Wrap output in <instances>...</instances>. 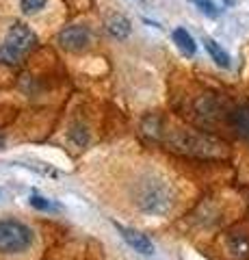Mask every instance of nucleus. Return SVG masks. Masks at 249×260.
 I'll use <instances>...</instances> for the list:
<instances>
[{"label":"nucleus","mask_w":249,"mask_h":260,"mask_svg":"<svg viewBox=\"0 0 249 260\" xmlns=\"http://www.w3.org/2000/svg\"><path fill=\"white\" fill-rule=\"evenodd\" d=\"M132 198L136 208L148 215H165L171 208V191L167 189L163 180H156L150 176L136 182Z\"/></svg>","instance_id":"nucleus-1"},{"label":"nucleus","mask_w":249,"mask_h":260,"mask_svg":"<svg viewBox=\"0 0 249 260\" xmlns=\"http://www.w3.org/2000/svg\"><path fill=\"white\" fill-rule=\"evenodd\" d=\"M35 48V35L26 24L15 22L0 46V63H18L26 52Z\"/></svg>","instance_id":"nucleus-2"},{"label":"nucleus","mask_w":249,"mask_h":260,"mask_svg":"<svg viewBox=\"0 0 249 260\" xmlns=\"http://www.w3.org/2000/svg\"><path fill=\"white\" fill-rule=\"evenodd\" d=\"M33 245V230L13 219L0 221V254H22Z\"/></svg>","instance_id":"nucleus-3"},{"label":"nucleus","mask_w":249,"mask_h":260,"mask_svg":"<svg viewBox=\"0 0 249 260\" xmlns=\"http://www.w3.org/2000/svg\"><path fill=\"white\" fill-rule=\"evenodd\" d=\"M57 39L65 50L78 52V50H85L91 44V30L87 26H65L59 32Z\"/></svg>","instance_id":"nucleus-4"},{"label":"nucleus","mask_w":249,"mask_h":260,"mask_svg":"<svg viewBox=\"0 0 249 260\" xmlns=\"http://www.w3.org/2000/svg\"><path fill=\"white\" fill-rule=\"evenodd\" d=\"M115 228H117V232L122 234V239L134 251H139V254H143V256H152V254H154V243H152L146 234L136 232V230H132V228H124L122 223H117V221H115Z\"/></svg>","instance_id":"nucleus-5"},{"label":"nucleus","mask_w":249,"mask_h":260,"mask_svg":"<svg viewBox=\"0 0 249 260\" xmlns=\"http://www.w3.org/2000/svg\"><path fill=\"white\" fill-rule=\"evenodd\" d=\"M230 124L238 137L249 141V107H238L230 113Z\"/></svg>","instance_id":"nucleus-6"},{"label":"nucleus","mask_w":249,"mask_h":260,"mask_svg":"<svg viewBox=\"0 0 249 260\" xmlns=\"http://www.w3.org/2000/svg\"><path fill=\"white\" fill-rule=\"evenodd\" d=\"M228 247L236 258H249V234L232 232L228 239Z\"/></svg>","instance_id":"nucleus-7"},{"label":"nucleus","mask_w":249,"mask_h":260,"mask_svg":"<svg viewBox=\"0 0 249 260\" xmlns=\"http://www.w3.org/2000/svg\"><path fill=\"white\" fill-rule=\"evenodd\" d=\"M171 37H173V44L178 46L184 54H189V56L195 54V50H197V44H195V39L191 37V32H189L187 28H175Z\"/></svg>","instance_id":"nucleus-8"},{"label":"nucleus","mask_w":249,"mask_h":260,"mask_svg":"<svg viewBox=\"0 0 249 260\" xmlns=\"http://www.w3.org/2000/svg\"><path fill=\"white\" fill-rule=\"evenodd\" d=\"M204 46H206V50H208V54H210V59L219 65V68H230V56H228V52L223 50V48L215 42V39H210V37H206L204 39Z\"/></svg>","instance_id":"nucleus-9"},{"label":"nucleus","mask_w":249,"mask_h":260,"mask_svg":"<svg viewBox=\"0 0 249 260\" xmlns=\"http://www.w3.org/2000/svg\"><path fill=\"white\" fill-rule=\"evenodd\" d=\"M130 30H132L130 20L124 18V15H115V18L109 22V32H111L113 37H117V39L128 37V35H130Z\"/></svg>","instance_id":"nucleus-10"},{"label":"nucleus","mask_w":249,"mask_h":260,"mask_svg":"<svg viewBox=\"0 0 249 260\" xmlns=\"http://www.w3.org/2000/svg\"><path fill=\"white\" fill-rule=\"evenodd\" d=\"M28 202H30V206L37 208V210H59V204H52V202L39 198V195H30Z\"/></svg>","instance_id":"nucleus-11"},{"label":"nucleus","mask_w":249,"mask_h":260,"mask_svg":"<svg viewBox=\"0 0 249 260\" xmlns=\"http://www.w3.org/2000/svg\"><path fill=\"white\" fill-rule=\"evenodd\" d=\"M48 0H20V7L24 13H37L39 9H44Z\"/></svg>","instance_id":"nucleus-12"},{"label":"nucleus","mask_w":249,"mask_h":260,"mask_svg":"<svg viewBox=\"0 0 249 260\" xmlns=\"http://www.w3.org/2000/svg\"><path fill=\"white\" fill-rule=\"evenodd\" d=\"M197 7H199V9H202L206 15H210V18H215V15L219 13V11H217V7L210 3V0H204V3H199Z\"/></svg>","instance_id":"nucleus-13"},{"label":"nucleus","mask_w":249,"mask_h":260,"mask_svg":"<svg viewBox=\"0 0 249 260\" xmlns=\"http://www.w3.org/2000/svg\"><path fill=\"white\" fill-rule=\"evenodd\" d=\"M191 3H195V5H199V3H204V0H191Z\"/></svg>","instance_id":"nucleus-14"},{"label":"nucleus","mask_w":249,"mask_h":260,"mask_svg":"<svg viewBox=\"0 0 249 260\" xmlns=\"http://www.w3.org/2000/svg\"><path fill=\"white\" fill-rule=\"evenodd\" d=\"M0 148H3V139H0Z\"/></svg>","instance_id":"nucleus-15"}]
</instances>
